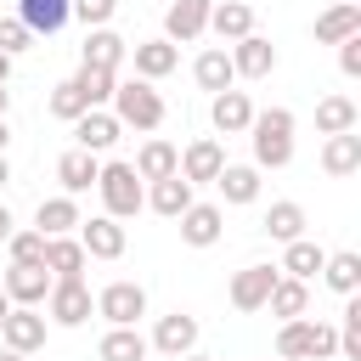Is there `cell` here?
Returning a JSON list of instances; mask_svg holds the SVG:
<instances>
[{"instance_id": "obj_42", "label": "cell", "mask_w": 361, "mask_h": 361, "mask_svg": "<svg viewBox=\"0 0 361 361\" xmlns=\"http://www.w3.org/2000/svg\"><path fill=\"white\" fill-rule=\"evenodd\" d=\"M28 39H34V34H28V28L17 23V17H0V51H6V56L28 51Z\"/></svg>"}, {"instance_id": "obj_8", "label": "cell", "mask_w": 361, "mask_h": 361, "mask_svg": "<svg viewBox=\"0 0 361 361\" xmlns=\"http://www.w3.org/2000/svg\"><path fill=\"white\" fill-rule=\"evenodd\" d=\"M209 6H214V0H169V11H164V39H169V45H192L197 34H209Z\"/></svg>"}, {"instance_id": "obj_44", "label": "cell", "mask_w": 361, "mask_h": 361, "mask_svg": "<svg viewBox=\"0 0 361 361\" xmlns=\"http://www.w3.org/2000/svg\"><path fill=\"white\" fill-rule=\"evenodd\" d=\"M11 231H17V220H11V209H6V203H0V243H6V237H11Z\"/></svg>"}, {"instance_id": "obj_40", "label": "cell", "mask_w": 361, "mask_h": 361, "mask_svg": "<svg viewBox=\"0 0 361 361\" xmlns=\"http://www.w3.org/2000/svg\"><path fill=\"white\" fill-rule=\"evenodd\" d=\"M6 248H11V265H39L45 259V237L39 231H11Z\"/></svg>"}, {"instance_id": "obj_46", "label": "cell", "mask_w": 361, "mask_h": 361, "mask_svg": "<svg viewBox=\"0 0 361 361\" xmlns=\"http://www.w3.org/2000/svg\"><path fill=\"white\" fill-rule=\"evenodd\" d=\"M6 186H11V164L0 158V192H6Z\"/></svg>"}, {"instance_id": "obj_3", "label": "cell", "mask_w": 361, "mask_h": 361, "mask_svg": "<svg viewBox=\"0 0 361 361\" xmlns=\"http://www.w3.org/2000/svg\"><path fill=\"white\" fill-rule=\"evenodd\" d=\"M96 192H102V203H107L113 220H130V214L147 209V186H141V175H135L130 164H102Z\"/></svg>"}, {"instance_id": "obj_47", "label": "cell", "mask_w": 361, "mask_h": 361, "mask_svg": "<svg viewBox=\"0 0 361 361\" xmlns=\"http://www.w3.org/2000/svg\"><path fill=\"white\" fill-rule=\"evenodd\" d=\"M6 316H11V299H6V288H0V322H6Z\"/></svg>"}, {"instance_id": "obj_22", "label": "cell", "mask_w": 361, "mask_h": 361, "mask_svg": "<svg viewBox=\"0 0 361 361\" xmlns=\"http://www.w3.org/2000/svg\"><path fill=\"white\" fill-rule=\"evenodd\" d=\"M192 203H197V197H192V180H180V175H169V180H152V192H147V209H158L164 220H180Z\"/></svg>"}, {"instance_id": "obj_26", "label": "cell", "mask_w": 361, "mask_h": 361, "mask_svg": "<svg viewBox=\"0 0 361 361\" xmlns=\"http://www.w3.org/2000/svg\"><path fill=\"white\" fill-rule=\"evenodd\" d=\"M322 265H327V248H316V243H310V237H293V243H288V254H282V265H276V271H282V276H293V282H310V276H316V271H322Z\"/></svg>"}, {"instance_id": "obj_24", "label": "cell", "mask_w": 361, "mask_h": 361, "mask_svg": "<svg viewBox=\"0 0 361 361\" xmlns=\"http://www.w3.org/2000/svg\"><path fill=\"white\" fill-rule=\"evenodd\" d=\"M350 34H361V6H327L322 17H316V45H338V39H350Z\"/></svg>"}, {"instance_id": "obj_23", "label": "cell", "mask_w": 361, "mask_h": 361, "mask_svg": "<svg viewBox=\"0 0 361 361\" xmlns=\"http://www.w3.org/2000/svg\"><path fill=\"white\" fill-rule=\"evenodd\" d=\"M265 310H271L276 322H299V316L310 310V282H293V276H276V288H271V299H265Z\"/></svg>"}, {"instance_id": "obj_32", "label": "cell", "mask_w": 361, "mask_h": 361, "mask_svg": "<svg viewBox=\"0 0 361 361\" xmlns=\"http://www.w3.org/2000/svg\"><path fill=\"white\" fill-rule=\"evenodd\" d=\"M214 186H220L226 203H254V197H259V169H254V164H226V169L214 175Z\"/></svg>"}, {"instance_id": "obj_18", "label": "cell", "mask_w": 361, "mask_h": 361, "mask_svg": "<svg viewBox=\"0 0 361 361\" xmlns=\"http://www.w3.org/2000/svg\"><path fill=\"white\" fill-rule=\"evenodd\" d=\"M96 175H102V158L96 152H62L56 158V180H62V197H79V192H90L96 186Z\"/></svg>"}, {"instance_id": "obj_13", "label": "cell", "mask_w": 361, "mask_h": 361, "mask_svg": "<svg viewBox=\"0 0 361 361\" xmlns=\"http://www.w3.org/2000/svg\"><path fill=\"white\" fill-rule=\"evenodd\" d=\"M226 169V147L214 141V135H197L186 152H180V180H192V186H203V180H214Z\"/></svg>"}, {"instance_id": "obj_2", "label": "cell", "mask_w": 361, "mask_h": 361, "mask_svg": "<svg viewBox=\"0 0 361 361\" xmlns=\"http://www.w3.org/2000/svg\"><path fill=\"white\" fill-rule=\"evenodd\" d=\"M327 355H338V327L333 322H310V316L282 322L276 361H327Z\"/></svg>"}, {"instance_id": "obj_39", "label": "cell", "mask_w": 361, "mask_h": 361, "mask_svg": "<svg viewBox=\"0 0 361 361\" xmlns=\"http://www.w3.org/2000/svg\"><path fill=\"white\" fill-rule=\"evenodd\" d=\"M338 350H344V361H361V299H355V293L344 299V327H338Z\"/></svg>"}, {"instance_id": "obj_38", "label": "cell", "mask_w": 361, "mask_h": 361, "mask_svg": "<svg viewBox=\"0 0 361 361\" xmlns=\"http://www.w3.org/2000/svg\"><path fill=\"white\" fill-rule=\"evenodd\" d=\"M90 107H85V96H79V85L73 79H62L56 90H51V118H62V124H73V118H85Z\"/></svg>"}, {"instance_id": "obj_25", "label": "cell", "mask_w": 361, "mask_h": 361, "mask_svg": "<svg viewBox=\"0 0 361 361\" xmlns=\"http://www.w3.org/2000/svg\"><path fill=\"white\" fill-rule=\"evenodd\" d=\"M79 226V203L73 197H45L39 209H34V231L39 237H68Z\"/></svg>"}, {"instance_id": "obj_31", "label": "cell", "mask_w": 361, "mask_h": 361, "mask_svg": "<svg viewBox=\"0 0 361 361\" xmlns=\"http://www.w3.org/2000/svg\"><path fill=\"white\" fill-rule=\"evenodd\" d=\"M322 169H327V175H355V169H361V135H355V130L327 135V147H322Z\"/></svg>"}, {"instance_id": "obj_35", "label": "cell", "mask_w": 361, "mask_h": 361, "mask_svg": "<svg viewBox=\"0 0 361 361\" xmlns=\"http://www.w3.org/2000/svg\"><path fill=\"white\" fill-rule=\"evenodd\" d=\"M73 85H79L85 107H107V102H113V90H118V73H113V68H79V73H73Z\"/></svg>"}, {"instance_id": "obj_12", "label": "cell", "mask_w": 361, "mask_h": 361, "mask_svg": "<svg viewBox=\"0 0 361 361\" xmlns=\"http://www.w3.org/2000/svg\"><path fill=\"white\" fill-rule=\"evenodd\" d=\"M79 248L90 259H118L124 254V226L113 214H90V220H79Z\"/></svg>"}, {"instance_id": "obj_21", "label": "cell", "mask_w": 361, "mask_h": 361, "mask_svg": "<svg viewBox=\"0 0 361 361\" xmlns=\"http://www.w3.org/2000/svg\"><path fill=\"white\" fill-rule=\"evenodd\" d=\"M141 180H169V175H180V147H169V141H147L141 152H135V164H130Z\"/></svg>"}, {"instance_id": "obj_28", "label": "cell", "mask_w": 361, "mask_h": 361, "mask_svg": "<svg viewBox=\"0 0 361 361\" xmlns=\"http://www.w3.org/2000/svg\"><path fill=\"white\" fill-rule=\"evenodd\" d=\"M175 62H180V51L169 45V39H141L135 45V73L152 85V79H164V73H175Z\"/></svg>"}, {"instance_id": "obj_45", "label": "cell", "mask_w": 361, "mask_h": 361, "mask_svg": "<svg viewBox=\"0 0 361 361\" xmlns=\"http://www.w3.org/2000/svg\"><path fill=\"white\" fill-rule=\"evenodd\" d=\"M6 79H11V56L0 51V85H6Z\"/></svg>"}, {"instance_id": "obj_19", "label": "cell", "mask_w": 361, "mask_h": 361, "mask_svg": "<svg viewBox=\"0 0 361 361\" xmlns=\"http://www.w3.org/2000/svg\"><path fill=\"white\" fill-rule=\"evenodd\" d=\"M118 118L107 113V107H90L85 118H73V135H79V152H107L113 141H118Z\"/></svg>"}, {"instance_id": "obj_17", "label": "cell", "mask_w": 361, "mask_h": 361, "mask_svg": "<svg viewBox=\"0 0 361 361\" xmlns=\"http://www.w3.org/2000/svg\"><path fill=\"white\" fill-rule=\"evenodd\" d=\"M209 118H214L220 135H248V124H254V102H248V90H220V96L209 102Z\"/></svg>"}, {"instance_id": "obj_20", "label": "cell", "mask_w": 361, "mask_h": 361, "mask_svg": "<svg viewBox=\"0 0 361 361\" xmlns=\"http://www.w3.org/2000/svg\"><path fill=\"white\" fill-rule=\"evenodd\" d=\"M209 28L220 34V39H248L254 34V6H243V0H220V6H209Z\"/></svg>"}, {"instance_id": "obj_34", "label": "cell", "mask_w": 361, "mask_h": 361, "mask_svg": "<svg viewBox=\"0 0 361 361\" xmlns=\"http://www.w3.org/2000/svg\"><path fill=\"white\" fill-rule=\"evenodd\" d=\"M147 350H152V344H147L135 327H113V333L96 344V355H102V361H147Z\"/></svg>"}, {"instance_id": "obj_1", "label": "cell", "mask_w": 361, "mask_h": 361, "mask_svg": "<svg viewBox=\"0 0 361 361\" xmlns=\"http://www.w3.org/2000/svg\"><path fill=\"white\" fill-rule=\"evenodd\" d=\"M248 141H254V169H288L293 164V113L288 107L254 113Z\"/></svg>"}, {"instance_id": "obj_11", "label": "cell", "mask_w": 361, "mask_h": 361, "mask_svg": "<svg viewBox=\"0 0 361 361\" xmlns=\"http://www.w3.org/2000/svg\"><path fill=\"white\" fill-rule=\"evenodd\" d=\"M152 350H164V355H192L197 350V316H186V310H169V316H158V327H152V338H147Z\"/></svg>"}, {"instance_id": "obj_41", "label": "cell", "mask_w": 361, "mask_h": 361, "mask_svg": "<svg viewBox=\"0 0 361 361\" xmlns=\"http://www.w3.org/2000/svg\"><path fill=\"white\" fill-rule=\"evenodd\" d=\"M118 11V0H68V17H79L85 28H107Z\"/></svg>"}, {"instance_id": "obj_49", "label": "cell", "mask_w": 361, "mask_h": 361, "mask_svg": "<svg viewBox=\"0 0 361 361\" xmlns=\"http://www.w3.org/2000/svg\"><path fill=\"white\" fill-rule=\"evenodd\" d=\"M6 141H11V130H6V118H0V158H6Z\"/></svg>"}, {"instance_id": "obj_4", "label": "cell", "mask_w": 361, "mask_h": 361, "mask_svg": "<svg viewBox=\"0 0 361 361\" xmlns=\"http://www.w3.org/2000/svg\"><path fill=\"white\" fill-rule=\"evenodd\" d=\"M113 118L130 124V130H158L164 124V96L147 85V79H124L113 90Z\"/></svg>"}, {"instance_id": "obj_27", "label": "cell", "mask_w": 361, "mask_h": 361, "mask_svg": "<svg viewBox=\"0 0 361 361\" xmlns=\"http://www.w3.org/2000/svg\"><path fill=\"white\" fill-rule=\"evenodd\" d=\"M17 23L28 34H56L68 23V0H17Z\"/></svg>"}, {"instance_id": "obj_15", "label": "cell", "mask_w": 361, "mask_h": 361, "mask_svg": "<svg viewBox=\"0 0 361 361\" xmlns=\"http://www.w3.org/2000/svg\"><path fill=\"white\" fill-rule=\"evenodd\" d=\"M56 282H85V265L90 254L79 248V237H45V259H39Z\"/></svg>"}, {"instance_id": "obj_30", "label": "cell", "mask_w": 361, "mask_h": 361, "mask_svg": "<svg viewBox=\"0 0 361 361\" xmlns=\"http://www.w3.org/2000/svg\"><path fill=\"white\" fill-rule=\"evenodd\" d=\"M361 124V107L350 102V96H322L316 102V130L322 135H344V130H355Z\"/></svg>"}, {"instance_id": "obj_14", "label": "cell", "mask_w": 361, "mask_h": 361, "mask_svg": "<svg viewBox=\"0 0 361 361\" xmlns=\"http://www.w3.org/2000/svg\"><path fill=\"white\" fill-rule=\"evenodd\" d=\"M220 231H226V209L220 203H192L180 214V243H192V248H214Z\"/></svg>"}, {"instance_id": "obj_9", "label": "cell", "mask_w": 361, "mask_h": 361, "mask_svg": "<svg viewBox=\"0 0 361 361\" xmlns=\"http://www.w3.org/2000/svg\"><path fill=\"white\" fill-rule=\"evenodd\" d=\"M51 282H56V276H51L45 265H11V271L0 276V288H6V299H11V305H28V310H39V305H45V293H51Z\"/></svg>"}, {"instance_id": "obj_43", "label": "cell", "mask_w": 361, "mask_h": 361, "mask_svg": "<svg viewBox=\"0 0 361 361\" xmlns=\"http://www.w3.org/2000/svg\"><path fill=\"white\" fill-rule=\"evenodd\" d=\"M338 68L355 79L361 73V34H350V39H338Z\"/></svg>"}, {"instance_id": "obj_6", "label": "cell", "mask_w": 361, "mask_h": 361, "mask_svg": "<svg viewBox=\"0 0 361 361\" xmlns=\"http://www.w3.org/2000/svg\"><path fill=\"white\" fill-rule=\"evenodd\" d=\"M90 310H96V299H90L85 282H51V293H45V316H51L56 327H85Z\"/></svg>"}, {"instance_id": "obj_29", "label": "cell", "mask_w": 361, "mask_h": 361, "mask_svg": "<svg viewBox=\"0 0 361 361\" xmlns=\"http://www.w3.org/2000/svg\"><path fill=\"white\" fill-rule=\"evenodd\" d=\"M192 79L209 90V96H220V90H231L237 85V73H231V56L220 51V45H209L203 56H197V68H192Z\"/></svg>"}, {"instance_id": "obj_7", "label": "cell", "mask_w": 361, "mask_h": 361, "mask_svg": "<svg viewBox=\"0 0 361 361\" xmlns=\"http://www.w3.org/2000/svg\"><path fill=\"white\" fill-rule=\"evenodd\" d=\"M276 265H243L237 276H231V288H226V299H231V310H265V299H271V288H276Z\"/></svg>"}, {"instance_id": "obj_16", "label": "cell", "mask_w": 361, "mask_h": 361, "mask_svg": "<svg viewBox=\"0 0 361 361\" xmlns=\"http://www.w3.org/2000/svg\"><path fill=\"white\" fill-rule=\"evenodd\" d=\"M226 56H231V73H237V79H265V73L276 68V45H271V39H259V34L237 39Z\"/></svg>"}, {"instance_id": "obj_50", "label": "cell", "mask_w": 361, "mask_h": 361, "mask_svg": "<svg viewBox=\"0 0 361 361\" xmlns=\"http://www.w3.org/2000/svg\"><path fill=\"white\" fill-rule=\"evenodd\" d=\"M0 361H28V355H17V350H0Z\"/></svg>"}, {"instance_id": "obj_5", "label": "cell", "mask_w": 361, "mask_h": 361, "mask_svg": "<svg viewBox=\"0 0 361 361\" xmlns=\"http://www.w3.org/2000/svg\"><path fill=\"white\" fill-rule=\"evenodd\" d=\"M96 316H102L107 327H135V322L147 316V288H141V282H107V288L96 293Z\"/></svg>"}, {"instance_id": "obj_48", "label": "cell", "mask_w": 361, "mask_h": 361, "mask_svg": "<svg viewBox=\"0 0 361 361\" xmlns=\"http://www.w3.org/2000/svg\"><path fill=\"white\" fill-rule=\"evenodd\" d=\"M6 107H11V90H6V85H0V118H6Z\"/></svg>"}, {"instance_id": "obj_37", "label": "cell", "mask_w": 361, "mask_h": 361, "mask_svg": "<svg viewBox=\"0 0 361 361\" xmlns=\"http://www.w3.org/2000/svg\"><path fill=\"white\" fill-rule=\"evenodd\" d=\"M322 276H327V288L333 293H355L361 288V254H327V265H322Z\"/></svg>"}, {"instance_id": "obj_10", "label": "cell", "mask_w": 361, "mask_h": 361, "mask_svg": "<svg viewBox=\"0 0 361 361\" xmlns=\"http://www.w3.org/2000/svg\"><path fill=\"white\" fill-rule=\"evenodd\" d=\"M0 344L17 350V355H34V350L45 344V316L28 310V305H11V316L0 322Z\"/></svg>"}, {"instance_id": "obj_51", "label": "cell", "mask_w": 361, "mask_h": 361, "mask_svg": "<svg viewBox=\"0 0 361 361\" xmlns=\"http://www.w3.org/2000/svg\"><path fill=\"white\" fill-rule=\"evenodd\" d=\"M180 361H209V355H180Z\"/></svg>"}, {"instance_id": "obj_36", "label": "cell", "mask_w": 361, "mask_h": 361, "mask_svg": "<svg viewBox=\"0 0 361 361\" xmlns=\"http://www.w3.org/2000/svg\"><path fill=\"white\" fill-rule=\"evenodd\" d=\"M265 231H271L276 243H293V237H305V209H299L293 197L271 203V209H265Z\"/></svg>"}, {"instance_id": "obj_33", "label": "cell", "mask_w": 361, "mask_h": 361, "mask_svg": "<svg viewBox=\"0 0 361 361\" xmlns=\"http://www.w3.org/2000/svg\"><path fill=\"white\" fill-rule=\"evenodd\" d=\"M124 51H130V45H124L113 28H90V34H85V68H113V73H118Z\"/></svg>"}]
</instances>
